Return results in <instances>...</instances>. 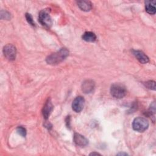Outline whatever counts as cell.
<instances>
[{
  "label": "cell",
  "mask_w": 156,
  "mask_h": 156,
  "mask_svg": "<svg viewBox=\"0 0 156 156\" xmlns=\"http://www.w3.org/2000/svg\"><path fill=\"white\" fill-rule=\"evenodd\" d=\"M132 52L135 57L136 58V59L141 63L144 64L149 61V57L143 51L139 50H133Z\"/></svg>",
  "instance_id": "8"
},
{
  "label": "cell",
  "mask_w": 156,
  "mask_h": 156,
  "mask_svg": "<svg viewBox=\"0 0 156 156\" xmlns=\"http://www.w3.org/2000/svg\"><path fill=\"white\" fill-rule=\"evenodd\" d=\"M69 55V51L65 48H61L56 52L48 55L46 59V62L52 65H57L63 61Z\"/></svg>",
  "instance_id": "1"
},
{
  "label": "cell",
  "mask_w": 156,
  "mask_h": 156,
  "mask_svg": "<svg viewBox=\"0 0 156 156\" xmlns=\"http://www.w3.org/2000/svg\"><path fill=\"white\" fill-rule=\"evenodd\" d=\"M144 85L146 87L151 90H155V82L153 80H149L144 82Z\"/></svg>",
  "instance_id": "14"
},
{
  "label": "cell",
  "mask_w": 156,
  "mask_h": 156,
  "mask_svg": "<svg viewBox=\"0 0 156 156\" xmlns=\"http://www.w3.org/2000/svg\"><path fill=\"white\" fill-rule=\"evenodd\" d=\"M70 122V116H67L66 118V126L68 127H70V124H69V122Z\"/></svg>",
  "instance_id": "19"
},
{
  "label": "cell",
  "mask_w": 156,
  "mask_h": 156,
  "mask_svg": "<svg viewBox=\"0 0 156 156\" xmlns=\"http://www.w3.org/2000/svg\"><path fill=\"white\" fill-rule=\"evenodd\" d=\"M79 7L83 11L88 12L92 8V4L91 2L88 1H79L77 2Z\"/></svg>",
  "instance_id": "12"
},
{
  "label": "cell",
  "mask_w": 156,
  "mask_h": 156,
  "mask_svg": "<svg viewBox=\"0 0 156 156\" xmlns=\"http://www.w3.org/2000/svg\"><path fill=\"white\" fill-rule=\"evenodd\" d=\"M149 113L150 115H153L154 118H155V102H153L152 104L151 105V107H149Z\"/></svg>",
  "instance_id": "16"
},
{
  "label": "cell",
  "mask_w": 156,
  "mask_h": 156,
  "mask_svg": "<svg viewBox=\"0 0 156 156\" xmlns=\"http://www.w3.org/2000/svg\"><path fill=\"white\" fill-rule=\"evenodd\" d=\"M155 1H145L146 11L151 14L154 15L155 13Z\"/></svg>",
  "instance_id": "11"
},
{
  "label": "cell",
  "mask_w": 156,
  "mask_h": 156,
  "mask_svg": "<svg viewBox=\"0 0 156 156\" xmlns=\"http://www.w3.org/2000/svg\"><path fill=\"white\" fill-rule=\"evenodd\" d=\"M1 19L4 18L5 20H9V19H10V14L9 12H7V11L1 10Z\"/></svg>",
  "instance_id": "18"
},
{
  "label": "cell",
  "mask_w": 156,
  "mask_h": 156,
  "mask_svg": "<svg viewBox=\"0 0 156 156\" xmlns=\"http://www.w3.org/2000/svg\"><path fill=\"white\" fill-rule=\"evenodd\" d=\"M118 155H126L127 154H124V153H119V154H118Z\"/></svg>",
  "instance_id": "21"
},
{
  "label": "cell",
  "mask_w": 156,
  "mask_h": 156,
  "mask_svg": "<svg viewBox=\"0 0 156 156\" xmlns=\"http://www.w3.org/2000/svg\"><path fill=\"white\" fill-rule=\"evenodd\" d=\"M26 20L32 26H35V23L34 22V20H33V18H32V16L29 13H26Z\"/></svg>",
  "instance_id": "17"
},
{
  "label": "cell",
  "mask_w": 156,
  "mask_h": 156,
  "mask_svg": "<svg viewBox=\"0 0 156 156\" xmlns=\"http://www.w3.org/2000/svg\"><path fill=\"white\" fill-rule=\"evenodd\" d=\"M16 131L18 132V134H20V135H21L22 136L24 137L26 135V130L24 127H22V126H19L17 127L16 129Z\"/></svg>",
  "instance_id": "15"
},
{
  "label": "cell",
  "mask_w": 156,
  "mask_h": 156,
  "mask_svg": "<svg viewBox=\"0 0 156 156\" xmlns=\"http://www.w3.org/2000/svg\"><path fill=\"white\" fill-rule=\"evenodd\" d=\"M101 155V154L99 153L95 152H91L90 154V155Z\"/></svg>",
  "instance_id": "20"
},
{
  "label": "cell",
  "mask_w": 156,
  "mask_h": 156,
  "mask_svg": "<svg viewBox=\"0 0 156 156\" xmlns=\"http://www.w3.org/2000/svg\"><path fill=\"white\" fill-rule=\"evenodd\" d=\"M149 127L148 121L143 117H137L133 121L132 127L133 130L139 132H143Z\"/></svg>",
  "instance_id": "3"
},
{
  "label": "cell",
  "mask_w": 156,
  "mask_h": 156,
  "mask_svg": "<svg viewBox=\"0 0 156 156\" xmlns=\"http://www.w3.org/2000/svg\"><path fill=\"white\" fill-rule=\"evenodd\" d=\"M84 103H85V99H83V97L82 96L76 97L73 101V104H72L73 110L77 113L81 112L83 108Z\"/></svg>",
  "instance_id": "6"
},
{
  "label": "cell",
  "mask_w": 156,
  "mask_h": 156,
  "mask_svg": "<svg viewBox=\"0 0 156 156\" xmlns=\"http://www.w3.org/2000/svg\"><path fill=\"white\" fill-rule=\"evenodd\" d=\"M94 82L92 80L88 79L85 80L82 85V90L84 93H90L94 88Z\"/></svg>",
  "instance_id": "7"
},
{
  "label": "cell",
  "mask_w": 156,
  "mask_h": 156,
  "mask_svg": "<svg viewBox=\"0 0 156 156\" xmlns=\"http://www.w3.org/2000/svg\"><path fill=\"white\" fill-rule=\"evenodd\" d=\"M82 39L88 42H94L96 40V36L92 32H85L82 35Z\"/></svg>",
  "instance_id": "13"
},
{
  "label": "cell",
  "mask_w": 156,
  "mask_h": 156,
  "mask_svg": "<svg viewBox=\"0 0 156 156\" xmlns=\"http://www.w3.org/2000/svg\"><path fill=\"white\" fill-rule=\"evenodd\" d=\"M49 9H43L41 10L38 15L40 23L47 27H50L52 25V20L49 15Z\"/></svg>",
  "instance_id": "4"
},
{
  "label": "cell",
  "mask_w": 156,
  "mask_h": 156,
  "mask_svg": "<svg viewBox=\"0 0 156 156\" xmlns=\"http://www.w3.org/2000/svg\"><path fill=\"white\" fill-rule=\"evenodd\" d=\"M52 109H53V105L52 104L51 101L50 99H48L47 101L45 102L42 110V113L44 119H47L48 118Z\"/></svg>",
  "instance_id": "9"
},
{
  "label": "cell",
  "mask_w": 156,
  "mask_h": 156,
  "mask_svg": "<svg viewBox=\"0 0 156 156\" xmlns=\"http://www.w3.org/2000/svg\"><path fill=\"white\" fill-rule=\"evenodd\" d=\"M3 53L8 60H13L16 58V48L12 44H7L3 48Z\"/></svg>",
  "instance_id": "5"
},
{
  "label": "cell",
  "mask_w": 156,
  "mask_h": 156,
  "mask_svg": "<svg viewBox=\"0 0 156 156\" xmlns=\"http://www.w3.org/2000/svg\"><path fill=\"white\" fill-rule=\"evenodd\" d=\"M110 93L114 98L121 99L124 98L127 94V89L121 83H113L110 88Z\"/></svg>",
  "instance_id": "2"
},
{
  "label": "cell",
  "mask_w": 156,
  "mask_h": 156,
  "mask_svg": "<svg viewBox=\"0 0 156 156\" xmlns=\"http://www.w3.org/2000/svg\"><path fill=\"white\" fill-rule=\"evenodd\" d=\"M73 140L77 145L80 146H85L88 143V140L85 136L77 133H74L73 136Z\"/></svg>",
  "instance_id": "10"
}]
</instances>
